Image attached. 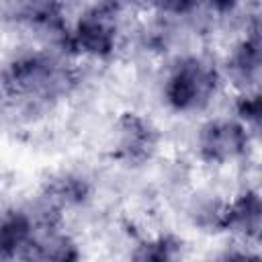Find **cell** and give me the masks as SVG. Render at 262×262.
<instances>
[{"label":"cell","instance_id":"52a82bcc","mask_svg":"<svg viewBox=\"0 0 262 262\" xmlns=\"http://www.w3.org/2000/svg\"><path fill=\"white\" fill-rule=\"evenodd\" d=\"M182 242L168 231L141 235L129 250V262H180Z\"/></svg>","mask_w":262,"mask_h":262},{"label":"cell","instance_id":"7a4b0ae2","mask_svg":"<svg viewBox=\"0 0 262 262\" xmlns=\"http://www.w3.org/2000/svg\"><path fill=\"white\" fill-rule=\"evenodd\" d=\"M123 6L102 2L82 8V12L70 20L61 53L78 59L104 61L111 59L123 39Z\"/></svg>","mask_w":262,"mask_h":262},{"label":"cell","instance_id":"5b68a950","mask_svg":"<svg viewBox=\"0 0 262 262\" xmlns=\"http://www.w3.org/2000/svg\"><path fill=\"white\" fill-rule=\"evenodd\" d=\"M262 205L260 194L252 186H244L231 199L225 201L221 231L239 235L246 242H256L260 235Z\"/></svg>","mask_w":262,"mask_h":262},{"label":"cell","instance_id":"6da1fadb","mask_svg":"<svg viewBox=\"0 0 262 262\" xmlns=\"http://www.w3.org/2000/svg\"><path fill=\"white\" fill-rule=\"evenodd\" d=\"M221 88V70L201 53L178 55L164 72L162 100L176 115L207 111Z\"/></svg>","mask_w":262,"mask_h":262},{"label":"cell","instance_id":"3957f363","mask_svg":"<svg viewBox=\"0 0 262 262\" xmlns=\"http://www.w3.org/2000/svg\"><path fill=\"white\" fill-rule=\"evenodd\" d=\"M252 135L235 117H211L203 121L194 133V154L203 166L229 168L248 160Z\"/></svg>","mask_w":262,"mask_h":262},{"label":"cell","instance_id":"277c9868","mask_svg":"<svg viewBox=\"0 0 262 262\" xmlns=\"http://www.w3.org/2000/svg\"><path fill=\"white\" fill-rule=\"evenodd\" d=\"M162 133L158 125L143 113L121 111L111 131V151L121 164L135 168L151 162L160 149Z\"/></svg>","mask_w":262,"mask_h":262},{"label":"cell","instance_id":"8992f818","mask_svg":"<svg viewBox=\"0 0 262 262\" xmlns=\"http://www.w3.org/2000/svg\"><path fill=\"white\" fill-rule=\"evenodd\" d=\"M37 231V217L20 207L0 209V262L27 256Z\"/></svg>","mask_w":262,"mask_h":262}]
</instances>
